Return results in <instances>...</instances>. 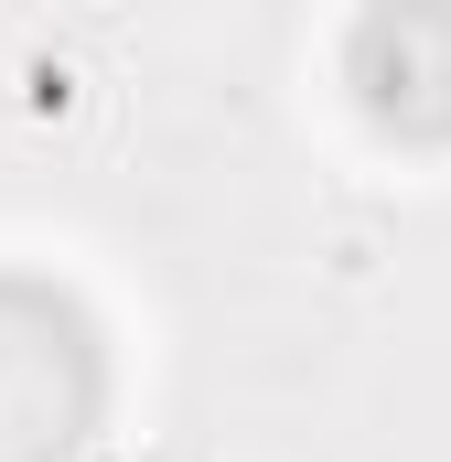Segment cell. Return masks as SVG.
Returning <instances> with one entry per match:
<instances>
[{"mask_svg": "<svg viewBox=\"0 0 451 462\" xmlns=\"http://www.w3.org/2000/svg\"><path fill=\"white\" fill-rule=\"evenodd\" d=\"M344 87L387 140H451V0H365L344 22Z\"/></svg>", "mask_w": 451, "mask_h": 462, "instance_id": "7a4b0ae2", "label": "cell"}, {"mask_svg": "<svg viewBox=\"0 0 451 462\" xmlns=\"http://www.w3.org/2000/svg\"><path fill=\"white\" fill-rule=\"evenodd\" d=\"M97 398H108V355L87 301L0 269V462H76Z\"/></svg>", "mask_w": 451, "mask_h": 462, "instance_id": "6da1fadb", "label": "cell"}]
</instances>
